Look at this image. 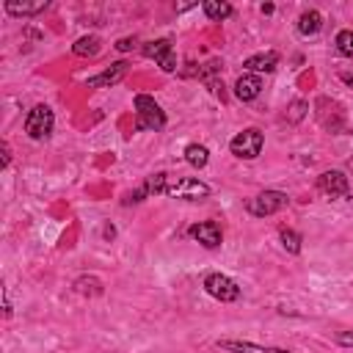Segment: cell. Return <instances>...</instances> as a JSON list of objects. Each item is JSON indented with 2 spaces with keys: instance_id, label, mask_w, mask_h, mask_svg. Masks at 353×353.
<instances>
[{
  "instance_id": "20",
  "label": "cell",
  "mask_w": 353,
  "mask_h": 353,
  "mask_svg": "<svg viewBox=\"0 0 353 353\" xmlns=\"http://www.w3.org/2000/svg\"><path fill=\"white\" fill-rule=\"evenodd\" d=\"M279 243H281V248H284L287 254L298 256V254H301V243H303V237H301L295 229H287V226H281V229H279Z\"/></svg>"
},
{
  "instance_id": "25",
  "label": "cell",
  "mask_w": 353,
  "mask_h": 353,
  "mask_svg": "<svg viewBox=\"0 0 353 353\" xmlns=\"http://www.w3.org/2000/svg\"><path fill=\"white\" fill-rule=\"evenodd\" d=\"M0 146H3V160H0V168H8V163H11V146H8V141H3Z\"/></svg>"
},
{
  "instance_id": "26",
  "label": "cell",
  "mask_w": 353,
  "mask_h": 353,
  "mask_svg": "<svg viewBox=\"0 0 353 353\" xmlns=\"http://www.w3.org/2000/svg\"><path fill=\"white\" fill-rule=\"evenodd\" d=\"M102 237H105V240H113V237H116V226H113V223H105V226H102Z\"/></svg>"
},
{
  "instance_id": "24",
  "label": "cell",
  "mask_w": 353,
  "mask_h": 353,
  "mask_svg": "<svg viewBox=\"0 0 353 353\" xmlns=\"http://www.w3.org/2000/svg\"><path fill=\"white\" fill-rule=\"evenodd\" d=\"M336 345H342V347H353V331H336Z\"/></svg>"
},
{
  "instance_id": "18",
  "label": "cell",
  "mask_w": 353,
  "mask_h": 353,
  "mask_svg": "<svg viewBox=\"0 0 353 353\" xmlns=\"http://www.w3.org/2000/svg\"><path fill=\"white\" fill-rule=\"evenodd\" d=\"M201 11H204L207 19H212V22H223V19H229V17L234 14L232 3H226V0H207V3H201Z\"/></svg>"
},
{
  "instance_id": "13",
  "label": "cell",
  "mask_w": 353,
  "mask_h": 353,
  "mask_svg": "<svg viewBox=\"0 0 353 353\" xmlns=\"http://www.w3.org/2000/svg\"><path fill=\"white\" fill-rule=\"evenodd\" d=\"M262 94V77L259 74H240L237 80H234V97L240 99V102H254L256 97Z\"/></svg>"
},
{
  "instance_id": "11",
  "label": "cell",
  "mask_w": 353,
  "mask_h": 353,
  "mask_svg": "<svg viewBox=\"0 0 353 353\" xmlns=\"http://www.w3.org/2000/svg\"><path fill=\"white\" fill-rule=\"evenodd\" d=\"M127 69H130L127 61H116V63H110L108 69H102L99 74L88 77V80H85V88H110V85H119V83L124 80Z\"/></svg>"
},
{
  "instance_id": "7",
  "label": "cell",
  "mask_w": 353,
  "mask_h": 353,
  "mask_svg": "<svg viewBox=\"0 0 353 353\" xmlns=\"http://www.w3.org/2000/svg\"><path fill=\"white\" fill-rule=\"evenodd\" d=\"M165 196L182 199V201H201V199L210 196V185L196 179V176H182V179H176L174 185L165 188Z\"/></svg>"
},
{
  "instance_id": "28",
  "label": "cell",
  "mask_w": 353,
  "mask_h": 353,
  "mask_svg": "<svg viewBox=\"0 0 353 353\" xmlns=\"http://www.w3.org/2000/svg\"><path fill=\"white\" fill-rule=\"evenodd\" d=\"M342 77V83H347V85H353V74H339Z\"/></svg>"
},
{
  "instance_id": "21",
  "label": "cell",
  "mask_w": 353,
  "mask_h": 353,
  "mask_svg": "<svg viewBox=\"0 0 353 353\" xmlns=\"http://www.w3.org/2000/svg\"><path fill=\"white\" fill-rule=\"evenodd\" d=\"M334 47L342 58H353V30L350 28H342L336 36H334Z\"/></svg>"
},
{
  "instance_id": "8",
  "label": "cell",
  "mask_w": 353,
  "mask_h": 353,
  "mask_svg": "<svg viewBox=\"0 0 353 353\" xmlns=\"http://www.w3.org/2000/svg\"><path fill=\"white\" fill-rule=\"evenodd\" d=\"M317 190L331 196V199H347L350 196V179H347L345 171L331 168V171H323L317 176Z\"/></svg>"
},
{
  "instance_id": "22",
  "label": "cell",
  "mask_w": 353,
  "mask_h": 353,
  "mask_svg": "<svg viewBox=\"0 0 353 353\" xmlns=\"http://www.w3.org/2000/svg\"><path fill=\"white\" fill-rule=\"evenodd\" d=\"M306 113H309V105H306L303 99H292V102L287 105V121H290V124H298Z\"/></svg>"
},
{
  "instance_id": "16",
  "label": "cell",
  "mask_w": 353,
  "mask_h": 353,
  "mask_svg": "<svg viewBox=\"0 0 353 353\" xmlns=\"http://www.w3.org/2000/svg\"><path fill=\"white\" fill-rule=\"evenodd\" d=\"M3 8H6V14H11V17H36V14L47 11L50 3H47V0H39V3H17V0H6Z\"/></svg>"
},
{
  "instance_id": "15",
  "label": "cell",
  "mask_w": 353,
  "mask_h": 353,
  "mask_svg": "<svg viewBox=\"0 0 353 353\" xmlns=\"http://www.w3.org/2000/svg\"><path fill=\"white\" fill-rule=\"evenodd\" d=\"M72 290L77 292V295H83V298H99L102 292H105V284H102V279H97V276H77L74 281H72Z\"/></svg>"
},
{
  "instance_id": "9",
  "label": "cell",
  "mask_w": 353,
  "mask_h": 353,
  "mask_svg": "<svg viewBox=\"0 0 353 353\" xmlns=\"http://www.w3.org/2000/svg\"><path fill=\"white\" fill-rule=\"evenodd\" d=\"M188 237L196 240V243L204 245V248H218V245L223 243L221 223H215V221H199V223H190V226H188Z\"/></svg>"
},
{
  "instance_id": "10",
  "label": "cell",
  "mask_w": 353,
  "mask_h": 353,
  "mask_svg": "<svg viewBox=\"0 0 353 353\" xmlns=\"http://www.w3.org/2000/svg\"><path fill=\"white\" fill-rule=\"evenodd\" d=\"M215 347H218V350H226V353H292V350H287V347L256 345V342H248V339H218Z\"/></svg>"
},
{
  "instance_id": "5",
  "label": "cell",
  "mask_w": 353,
  "mask_h": 353,
  "mask_svg": "<svg viewBox=\"0 0 353 353\" xmlns=\"http://www.w3.org/2000/svg\"><path fill=\"white\" fill-rule=\"evenodd\" d=\"M262 146H265V135L262 130L256 127H245L240 130L232 141H229V152L237 157V160H256L262 154Z\"/></svg>"
},
{
  "instance_id": "17",
  "label": "cell",
  "mask_w": 353,
  "mask_h": 353,
  "mask_svg": "<svg viewBox=\"0 0 353 353\" xmlns=\"http://www.w3.org/2000/svg\"><path fill=\"white\" fill-rule=\"evenodd\" d=\"M72 52H74L77 58H97V55L102 52V39L94 36V33L80 36V39L72 44Z\"/></svg>"
},
{
  "instance_id": "2",
  "label": "cell",
  "mask_w": 353,
  "mask_h": 353,
  "mask_svg": "<svg viewBox=\"0 0 353 353\" xmlns=\"http://www.w3.org/2000/svg\"><path fill=\"white\" fill-rule=\"evenodd\" d=\"M287 204H290V196L284 190H262V193L245 199V212L254 218H270V215L287 210Z\"/></svg>"
},
{
  "instance_id": "6",
  "label": "cell",
  "mask_w": 353,
  "mask_h": 353,
  "mask_svg": "<svg viewBox=\"0 0 353 353\" xmlns=\"http://www.w3.org/2000/svg\"><path fill=\"white\" fill-rule=\"evenodd\" d=\"M141 52L152 61H157V66L165 72V74H174L176 72V52H174V44L171 39H154V41H146L141 47Z\"/></svg>"
},
{
  "instance_id": "14",
  "label": "cell",
  "mask_w": 353,
  "mask_h": 353,
  "mask_svg": "<svg viewBox=\"0 0 353 353\" xmlns=\"http://www.w3.org/2000/svg\"><path fill=\"white\" fill-rule=\"evenodd\" d=\"M323 14L317 11V8H306L301 17H298V22H295V30H298V36H303V39H309V36H317L320 30H323Z\"/></svg>"
},
{
  "instance_id": "3",
  "label": "cell",
  "mask_w": 353,
  "mask_h": 353,
  "mask_svg": "<svg viewBox=\"0 0 353 353\" xmlns=\"http://www.w3.org/2000/svg\"><path fill=\"white\" fill-rule=\"evenodd\" d=\"M201 287H204V292H207L210 298H215V301H221V303H234V301H240V295H243L240 284H237L232 276L218 273V270L207 273V276L201 279Z\"/></svg>"
},
{
  "instance_id": "23",
  "label": "cell",
  "mask_w": 353,
  "mask_h": 353,
  "mask_svg": "<svg viewBox=\"0 0 353 353\" xmlns=\"http://www.w3.org/2000/svg\"><path fill=\"white\" fill-rule=\"evenodd\" d=\"M113 47H116L119 52H130V50H135V47H138V39H135V36H121Z\"/></svg>"
},
{
  "instance_id": "19",
  "label": "cell",
  "mask_w": 353,
  "mask_h": 353,
  "mask_svg": "<svg viewBox=\"0 0 353 353\" xmlns=\"http://www.w3.org/2000/svg\"><path fill=\"white\" fill-rule=\"evenodd\" d=\"M182 154H185V163L190 168H204L210 163V149L204 143H188Z\"/></svg>"
},
{
  "instance_id": "12",
  "label": "cell",
  "mask_w": 353,
  "mask_h": 353,
  "mask_svg": "<svg viewBox=\"0 0 353 353\" xmlns=\"http://www.w3.org/2000/svg\"><path fill=\"white\" fill-rule=\"evenodd\" d=\"M276 66H279V52L276 50H268V52H256V55H248L245 61H243V69L248 72V74H270V72H276Z\"/></svg>"
},
{
  "instance_id": "27",
  "label": "cell",
  "mask_w": 353,
  "mask_h": 353,
  "mask_svg": "<svg viewBox=\"0 0 353 353\" xmlns=\"http://www.w3.org/2000/svg\"><path fill=\"white\" fill-rule=\"evenodd\" d=\"M259 11H262V14H273V11H276V6H273V3H262V6H259Z\"/></svg>"
},
{
  "instance_id": "1",
  "label": "cell",
  "mask_w": 353,
  "mask_h": 353,
  "mask_svg": "<svg viewBox=\"0 0 353 353\" xmlns=\"http://www.w3.org/2000/svg\"><path fill=\"white\" fill-rule=\"evenodd\" d=\"M135 132H160L165 127V110L149 94H135Z\"/></svg>"
},
{
  "instance_id": "4",
  "label": "cell",
  "mask_w": 353,
  "mask_h": 353,
  "mask_svg": "<svg viewBox=\"0 0 353 353\" xmlns=\"http://www.w3.org/2000/svg\"><path fill=\"white\" fill-rule=\"evenodd\" d=\"M52 127H55V113H52L50 105L39 102V105H33L28 110V116H25V132H28L30 141H47L52 135Z\"/></svg>"
}]
</instances>
